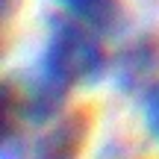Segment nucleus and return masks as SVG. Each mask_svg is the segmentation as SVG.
Wrapping results in <instances>:
<instances>
[{
	"instance_id": "1",
	"label": "nucleus",
	"mask_w": 159,
	"mask_h": 159,
	"mask_svg": "<svg viewBox=\"0 0 159 159\" xmlns=\"http://www.w3.org/2000/svg\"><path fill=\"white\" fill-rule=\"evenodd\" d=\"M106 50L100 44V33L74 15H53L47 21V39L41 50V68L59 77L62 83L94 85L106 74Z\"/></svg>"
},
{
	"instance_id": "2",
	"label": "nucleus",
	"mask_w": 159,
	"mask_h": 159,
	"mask_svg": "<svg viewBox=\"0 0 159 159\" xmlns=\"http://www.w3.org/2000/svg\"><path fill=\"white\" fill-rule=\"evenodd\" d=\"M91 115L85 109L62 112L56 121H50L44 136H39L33 148V159H77L89 142Z\"/></svg>"
},
{
	"instance_id": "3",
	"label": "nucleus",
	"mask_w": 159,
	"mask_h": 159,
	"mask_svg": "<svg viewBox=\"0 0 159 159\" xmlns=\"http://www.w3.org/2000/svg\"><path fill=\"white\" fill-rule=\"evenodd\" d=\"M159 74V35H144L121 50L115 59V85L121 91H139Z\"/></svg>"
},
{
	"instance_id": "4",
	"label": "nucleus",
	"mask_w": 159,
	"mask_h": 159,
	"mask_svg": "<svg viewBox=\"0 0 159 159\" xmlns=\"http://www.w3.org/2000/svg\"><path fill=\"white\" fill-rule=\"evenodd\" d=\"M56 3L62 6V12L89 24L100 35H118L127 24V12L121 0H56Z\"/></svg>"
},
{
	"instance_id": "5",
	"label": "nucleus",
	"mask_w": 159,
	"mask_h": 159,
	"mask_svg": "<svg viewBox=\"0 0 159 159\" xmlns=\"http://www.w3.org/2000/svg\"><path fill=\"white\" fill-rule=\"evenodd\" d=\"M0 159H27V144H24V136H18L15 127H12V130H3Z\"/></svg>"
},
{
	"instance_id": "6",
	"label": "nucleus",
	"mask_w": 159,
	"mask_h": 159,
	"mask_svg": "<svg viewBox=\"0 0 159 159\" xmlns=\"http://www.w3.org/2000/svg\"><path fill=\"white\" fill-rule=\"evenodd\" d=\"M144 121H148L150 136L159 142V85L148 94V103H144Z\"/></svg>"
},
{
	"instance_id": "7",
	"label": "nucleus",
	"mask_w": 159,
	"mask_h": 159,
	"mask_svg": "<svg viewBox=\"0 0 159 159\" xmlns=\"http://www.w3.org/2000/svg\"><path fill=\"white\" fill-rule=\"evenodd\" d=\"M3 12H6V18L15 12V0H3Z\"/></svg>"
}]
</instances>
